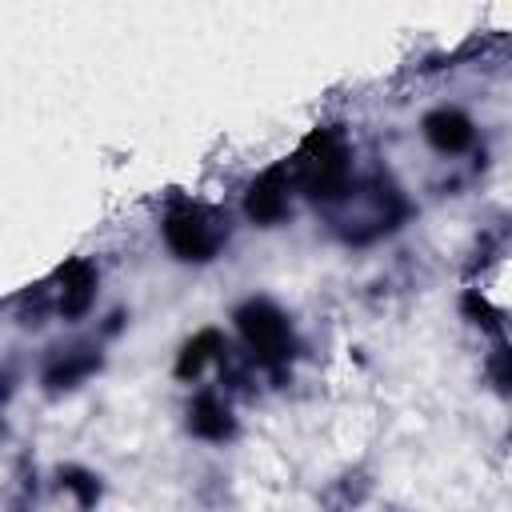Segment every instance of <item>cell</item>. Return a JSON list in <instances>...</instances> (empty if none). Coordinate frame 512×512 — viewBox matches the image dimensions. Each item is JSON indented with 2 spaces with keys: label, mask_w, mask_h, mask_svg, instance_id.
Wrapping results in <instances>:
<instances>
[{
  "label": "cell",
  "mask_w": 512,
  "mask_h": 512,
  "mask_svg": "<svg viewBox=\"0 0 512 512\" xmlns=\"http://www.w3.org/2000/svg\"><path fill=\"white\" fill-rule=\"evenodd\" d=\"M356 152H352V136L340 124H316L300 148L288 156L296 188L304 200H312L316 208H336L352 184H356Z\"/></svg>",
  "instance_id": "6da1fadb"
},
{
  "label": "cell",
  "mask_w": 512,
  "mask_h": 512,
  "mask_svg": "<svg viewBox=\"0 0 512 512\" xmlns=\"http://www.w3.org/2000/svg\"><path fill=\"white\" fill-rule=\"evenodd\" d=\"M232 332L240 340V352L264 372L268 384L280 388L292 376V360L300 356V332L272 296H244L232 308Z\"/></svg>",
  "instance_id": "7a4b0ae2"
},
{
  "label": "cell",
  "mask_w": 512,
  "mask_h": 512,
  "mask_svg": "<svg viewBox=\"0 0 512 512\" xmlns=\"http://www.w3.org/2000/svg\"><path fill=\"white\" fill-rule=\"evenodd\" d=\"M328 216H332V232L344 244H376L412 216V200L392 176L376 172L356 180L352 192L336 208H328Z\"/></svg>",
  "instance_id": "3957f363"
},
{
  "label": "cell",
  "mask_w": 512,
  "mask_h": 512,
  "mask_svg": "<svg viewBox=\"0 0 512 512\" xmlns=\"http://www.w3.org/2000/svg\"><path fill=\"white\" fill-rule=\"evenodd\" d=\"M160 240L180 264H212L232 240V216L220 204L180 196L160 216Z\"/></svg>",
  "instance_id": "277c9868"
},
{
  "label": "cell",
  "mask_w": 512,
  "mask_h": 512,
  "mask_svg": "<svg viewBox=\"0 0 512 512\" xmlns=\"http://www.w3.org/2000/svg\"><path fill=\"white\" fill-rule=\"evenodd\" d=\"M100 372H104V340H68L44 352L36 368V388L48 400H64Z\"/></svg>",
  "instance_id": "5b68a950"
},
{
  "label": "cell",
  "mask_w": 512,
  "mask_h": 512,
  "mask_svg": "<svg viewBox=\"0 0 512 512\" xmlns=\"http://www.w3.org/2000/svg\"><path fill=\"white\" fill-rule=\"evenodd\" d=\"M300 196L292 164L288 160H272L268 168H260L244 192H240V216L252 228H280L292 216V200Z\"/></svg>",
  "instance_id": "8992f818"
},
{
  "label": "cell",
  "mask_w": 512,
  "mask_h": 512,
  "mask_svg": "<svg viewBox=\"0 0 512 512\" xmlns=\"http://www.w3.org/2000/svg\"><path fill=\"white\" fill-rule=\"evenodd\" d=\"M184 432L200 444L212 448H228L232 440H240V416H236V400L224 396L216 384H200L188 392L184 400Z\"/></svg>",
  "instance_id": "52a82bcc"
},
{
  "label": "cell",
  "mask_w": 512,
  "mask_h": 512,
  "mask_svg": "<svg viewBox=\"0 0 512 512\" xmlns=\"http://www.w3.org/2000/svg\"><path fill=\"white\" fill-rule=\"evenodd\" d=\"M48 280L56 292V316L64 324H80L92 316L100 300V264L92 256H68Z\"/></svg>",
  "instance_id": "ba28073f"
},
{
  "label": "cell",
  "mask_w": 512,
  "mask_h": 512,
  "mask_svg": "<svg viewBox=\"0 0 512 512\" xmlns=\"http://www.w3.org/2000/svg\"><path fill=\"white\" fill-rule=\"evenodd\" d=\"M420 140L436 152V156H464L476 148L480 132H476V120L456 108V104H436L420 116Z\"/></svg>",
  "instance_id": "9c48e42d"
},
{
  "label": "cell",
  "mask_w": 512,
  "mask_h": 512,
  "mask_svg": "<svg viewBox=\"0 0 512 512\" xmlns=\"http://www.w3.org/2000/svg\"><path fill=\"white\" fill-rule=\"evenodd\" d=\"M228 352H232V340L224 336V328L204 324V328H196L192 336L180 340V348H176V356H172V376H176L180 384H200L212 368L224 364Z\"/></svg>",
  "instance_id": "30bf717a"
},
{
  "label": "cell",
  "mask_w": 512,
  "mask_h": 512,
  "mask_svg": "<svg viewBox=\"0 0 512 512\" xmlns=\"http://www.w3.org/2000/svg\"><path fill=\"white\" fill-rule=\"evenodd\" d=\"M376 468L356 460V464H344L324 488H320V508L324 512H364L372 500H376Z\"/></svg>",
  "instance_id": "8fae6325"
},
{
  "label": "cell",
  "mask_w": 512,
  "mask_h": 512,
  "mask_svg": "<svg viewBox=\"0 0 512 512\" xmlns=\"http://www.w3.org/2000/svg\"><path fill=\"white\" fill-rule=\"evenodd\" d=\"M52 492H60L76 512H96L104 504L108 484H104V476L96 468H88L80 460H60L52 468Z\"/></svg>",
  "instance_id": "7c38bea8"
},
{
  "label": "cell",
  "mask_w": 512,
  "mask_h": 512,
  "mask_svg": "<svg viewBox=\"0 0 512 512\" xmlns=\"http://www.w3.org/2000/svg\"><path fill=\"white\" fill-rule=\"evenodd\" d=\"M456 312H460V320L472 328V332H480V336H488V340H500V336H512V320H508V312L488 296V288H480V284H464L460 288V296H456Z\"/></svg>",
  "instance_id": "4fadbf2b"
},
{
  "label": "cell",
  "mask_w": 512,
  "mask_h": 512,
  "mask_svg": "<svg viewBox=\"0 0 512 512\" xmlns=\"http://www.w3.org/2000/svg\"><path fill=\"white\" fill-rule=\"evenodd\" d=\"M52 316H56L52 280H36V284L20 288L16 296H8V320H12L20 332H40Z\"/></svg>",
  "instance_id": "5bb4252c"
},
{
  "label": "cell",
  "mask_w": 512,
  "mask_h": 512,
  "mask_svg": "<svg viewBox=\"0 0 512 512\" xmlns=\"http://www.w3.org/2000/svg\"><path fill=\"white\" fill-rule=\"evenodd\" d=\"M480 376H484V388L492 396L512 404V336L488 340V352L480 360Z\"/></svg>",
  "instance_id": "9a60e30c"
},
{
  "label": "cell",
  "mask_w": 512,
  "mask_h": 512,
  "mask_svg": "<svg viewBox=\"0 0 512 512\" xmlns=\"http://www.w3.org/2000/svg\"><path fill=\"white\" fill-rule=\"evenodd\" d=\"M40 492H44V480H40L36 452H32V448H16V452H12V460H8L4 496H16V500H32V504H40Z\"/></svg>",
  "instance_id": "2e32d148"
},
{
  "label": "cell",
  "mask_w": 512,
  "mask_h": 512,
  "mask_svg": "<svg viewBox=\"0 0 512 512\" xmlns=\"http://www.w3.org/2000/svg\"><path fill=\"white\" fill-rule=\"evenodd\" d=\"M124 324H128V312H124V308H112V312L104 316V324H100L96 340H112V336H116V332H120Z\"/></svg>",
  "instance_id": "e0dca14e"
},
{
  "label": "cell",
  "mask_w": 512,
  "mask_h": 512,
  "mask_svg": "<svg viewBox=\"0 0 512 512\" xmlns=\"http://www.w3.org/2000/svg\"><path fill=\"white\" fill-rule=\"evenodd\" d=\"M380 512H412V508H404V504H384Z\"/></svg>",
  "instance_id": "ac0fdd59"
}]
</instances>
